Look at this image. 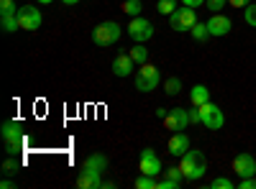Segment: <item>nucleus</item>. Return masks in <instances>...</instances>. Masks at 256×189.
Here are the masks:
<instances>
[{
  "label": "nucleus",
  "instance_id": "nucleus-1",
  "mask_svg": "<svg viewBox=\"0 0 256 189\" xmlns=\"http://www.w3.org/2000/svg\"><path fill=\"white\" fill-rule=\"evenodd\" d=\"M190 120L192 123H202L205 128H210V131H220L223 123H226V115L220 110V105L205 102V105H198L195 110H190Z\"/></svg>",
  "mask_w": 256,
  "mask_h": 189
},
{
  "label": "nucleus",
  "instance_id": "nucleus-2",
  "mask_svg": "<svg viewBox=\"0 0 256 189\" xmlns=\"http://www.w3.org/2000/svg\"><path fill=\"white\" fill-rule=\"evenodd\" d=\"M123 36V28L116 23V20H105V23H100L98 28H92V41L98 46H113L118 44Z\"/></svg>",
  "mask_w": 256,
  "mask_h": 189
},
{
  "label": "nucleus",
  "instance_id": "nucleus-3",
  "mask_svg": "<svg viewBox=\"0 0 256 189\" xmlns=\"http://www.w3.org/2000/svg\"><path fill=\"white\" fill-rule=\"evenodd\" d=\"M198 23V13H195V8H177L172 15H169V26H172L177 33H190L192 31V26Z\"/></svg>",
  "mask_w": 256,
  "mask_h": 189
},
{
  "label": "nucleus",
  "instance_id": "nucleus-4",
  "mask_svg": "<svg viewBox=\"0 0 256 189\" xmlns=\"http://www.w3.org/2000/svg\"><path fill=\"white\" fill-rule=\"evenodd\" d=\"M159 79H162L159 67H154V64H141V67H138V74H136V90H138V92H152V90L159 87Z\"/></svg>",
  "mask_w": 256,
  "mask_h": 189
},
{
  "label": "nucleus",
  "instance_id": "nucleus-5",
  "mask_svg": "<svg viewBox=\"0 0 256 189\" xmlns=\"http://www.w3.org/2000/svg\"><path fill=\"white\" fill-rule=\"evenodd\" d=\"M16 15H18L20 31H38L41 23H44V15H41V10L36 5H20Z\"/></svg>",
  "mask_w": 256,
  "mask_h": 189
},
{
  "label": "nucleus",
  "instance_id": "nucleus-6",
  "mask_svg": "<svg viewBox=\"0 0 256 189\" xmlns=\"http://www.w3.org/2000/svg\"><path fill=\"white\" fill-rule=\"evenodd\" d=\"M128 36H131L136 44H146L148 38L154 36V26H152V20H146V18H131V23H128Z\"/></svg>",
  "mask_w": 256,
  "mask_h": 189
},
{
  "label": "nucleus",
  "instance_id": "nucleus-7",
  "mask_svg": "<svg viewBox=\"0 0 256 189\" xmlns=\"http://www.w3.org/2000/svg\"><path fill=\"white\" fill-rule=\"evenodd\" d=\"M190 123H192L190 120V110H184V108H172V110H166V115H164V128L172 131V133L184 131Z\"/></svg>",
  "mask_w": 256,
  "mask_h": 189
},
{
  "label": "nucleus",
  "instance_id": "nucleus-8",
  "mask_svg": "<svg viewBox=\"0 0 256 189\" xmlns=\"http://www.w3.org/2000/svg\"><path fill=\"white\" fill-rule=\"evenodd\" d=\"M138 172H141V174H152V177H159V174H162V159L154 154V149H144V151H141Z\"/></svg>",
  "mask_w": 256,
  "mask_h": 189
},
{
  "label": "nucleus",
  "instance_id": "nucleus-9",
  "mask_svg": "<svg viewBox=\"0 0 256 189\" xmlns=\"http://www.w3.org/2000/svg\"><path fill=\"white\" fill-rule=\"evenodd\" d=\"M233 172H236L241 179L254 177L256 174V159L251 154H238L236 159H233Z\"/></svg>",
  "mask_w": 256,
  "mask_h": 189
},
{
  "label": "nucleus",
  "instance_id": "nucleus-10",
  "mask_svg": "<svg viewBox=\"0 0 256 189\" xmlns=\"http://www.w3.org/2000/svg\"><path fill=\"white\" fill-rule=\"evenodd\" d=\"M208 28H210V36H228L233 28V20L223 13H212V18L208 20Z\"/></svg>",
  "mask_w": 256,
  "mask_h": 189
},
{
  "label": "nucleus",
  "instance_id": "nucleus-11",
  "mask_svg": "<svg viewBox=\"0 0 256 189\" xmlns=\"http://www.w3.org/2000/svg\"><path fill=\"white\" fill-rule=\"evenodd\" d=\"M0 136H3L6 143H24V123H16V120L3 123Z\"/></svg>",
  "mask_w": 256,
  "mask_h": 189
},
{
  "label": "nucleus",
  "instance_id": "nucleus-12",
  "mask_svg": "<svg viewBox=\"0 0 256 189\" xmlns=\"http://www.w3.org/2000/svg\"><path fill=\"white\" fill-rule=\"evenodd\" d=\"M200 161H205V154H202V151H184V154L180 156V169H182V177L187 179L192 172H195V166H198Z\"/></svg>",
  "mask_w": 256,
  "mask_h": 189
},
{
  "label": "nucleus",
  "instance_id": "nucleus-13",
  "mask_svg": "<svg viewBox=\"0 0 256 189\" xmlns=\"http://www.w3.org/2000/svg\"><path fill=\"white\" fill-rule=\"evenodd\" d=\"M169 154L172 156H182L184 151H190V138H187V133L184 131H177V133H172V138H169Z\"/></svg>",
  "mask_w": 256,
  "mask_h": 189
},
{
  "label": "nucleus",
  "instance_id": "nucleus-14",
  "mask_svg": "<svg viewBox=\"0 0 256 189\" xmlns=\"http://www.w3.org/2000/svg\"><path fill=\"white\" fill-rule=\"evenodd\" d=\"M77 187H80V189H100V187H102L100 172H90V169H82V172L77 174Z\"/></svg>",
  "mask_w": 256,
  "mask_h": 189
},
{
  "label": "nucleus",
  "instance_id": "nucleus-15",
  "mask_svg": "<svg viewBox=\"0 0 256 189\" xmlns=\"http://www.w3.org/2000/svg\"><path fill=\"white\" fill-rule=\"evenodd\" d=\"M134 64L136 61L131 59V54H118L116 59H113V72L118 74V77H128L134 72Z\"/></svg>",
  "mask_w": 256,
  "mask_h": 189
},
{
  "label": "nucleus",
  "instance_id": "nucleus-16",
  "mask_svg": "<svg viewBox=\"0 0 256 189\" xmlns=\"http://www.w3.org/2000/svg\"><path fill=\"white\" fill-rule=\"evenodd\" d=\"M82 169H90V172H105L108 169V156L105 154H92V156H88L82 161Z\"/></svg>",
  "mask_w": 256,
  "mask_h": 189
},
{
  "label": "nucleus",
  "instance_id": "nucleus-17",
  "mask_svg": "<svg viewBox=\"0 0 256 189\" xmlns=\"http://www.w3.org/2000/svg\"><path fill=\"white\" fill-rule=\"evenodd\" d=\"M190 102H192V108H198V105H205L210 102V90L205 85H195L190 90Z\"/></svg>",
  "mask_w": 256,
  "mask_h": 189
},
{
  "label": "nucleus",
  "instance_id": "nucleus-18",
  "mask_svg": "<svg viewBox=\"0 0 256 189\" xmlns=\"http://www.w3.org/2000/svg\"><path fill=\"white\" fill-rule=\"evenodd\" d=\"M20 166H24V164H20V159L8 156V159L3 161V174H6V177H16V174L20 172Z\"/></svg>",
  "mask_w": 256,
  "mask_h": 189
},
{
  "label": "nucleus",
  "instance_id": "nucleus-19",
  "mask_svg": "<svg viewBox=\"0 0 256 189\" xmlns=\"http://www.w3.org/2000/svg\"><path fill=\"white\" fill-rule=\"evenodd\" d=\"M136 189H159V179L152 174H141L136 179Z\"/></svg>",
  "mask_w": 256,
  "mask_h": 189
},
{
  "label": "nucleus",
  "instance_id": "nucleus-20",
  "mask_svg": "<svg viewBox=\"0 0 256 189\" xmlns=\"http://www.w3.org/2000/svg\"><path fill=\"white\" fill-rule=\"evenodd\" d=\"M141 10H144V3H141V0H126V3H123V13H128L131 18H138Z\"/></svg>",
  "mask_w": 256,
  "mask_h": 189
},
{
  "label": "nucleus",
  "instance_id": "nucleus-21",
  "mask_svg": "<svg viewBox=\"0 0 256 189\" xmlns=\"http://www.w3.org/2000/svg\"><path fill=\"white\" fill-rule=\"evenodd\" d=\"M180 90H182V79H180V77H169V79L164 82V92H166L169 97L180 95Z\"/></svg>",
  "mask_w": 256,
  "mask_h": 189
},
{
  "label": "nucleus",
  "instance_id": "nucleus-22",
  "mask_svg": "<svg viewBox=\"0 0 256 189\" xmlns=\"http://www.w3.org/2000/svg\"><path fill=\"white\" fill-rule=\"evenodd\" d=\"M131 59L136 61V64H146V61H148V49H146L144 44H136V46L131 49Z\"/></svg>",
  "mask_w": 256,
  "mask_h": 189
},
{
  "label": "nucleus",
  "instance_id": "nucleus-23",
  "mask_svg": "<svg viewBox=\"0 0 256 189\" xmlns=\"http://www.w3.org/2000/svg\"><path fill=\"white\" fill-rule=\"evenodd\" d=\"M0 26H3L6 33L18 31V28H20V26H18V15H0Z\"/></svg>",
  "mask_w": 256,
  "mask_h": 189
},
{
  "label": "nucleus",
  "instance_id": "nucleus-24",
  "mask_svg": "<svg viewBox=\"0 0 256 189\" xmlns=\"http://www.w3.org/2000/svg\"><path fill=\"white\" fill-rule=\"evenodd\" d=\"M190 33H192V38H195V41H208V38H210V28H208V23H195Z\"/></svg>",
  "mask_w": 256,
  "mask_h": 189
},
{
  "label": "nucleus",
  "instance_id": "nucleus-25",
  "mask_svg": "<svg viewBox=\"0 0 256 189\" xmlns=\"http://www.w3.org/2000/svg\"><path fill=\"white\" fill-rule=\"evenodd\" d=\"M156 10L164 13V15H172L177 10V0H159L156 3Z\"/></svg>",
  "mask_w": 256,
  "mask_h": 189
},
{
  "label": "nucleus",
  "instance_id": "nucleus-26",
  "mask_svg": "<svg viewBox=\"0 0 256 189\" xmlns=\"http://www.w3.org/2000/svg\"><path fill=\"white\" fill-rule=\"evenodd\" d=\"M16 0H0V15H16Z\"/></svg>",
  "mask_w": 256,
  "mask_h": 189
},
{
  "label": "nucleus",
  "instance_id": "nucleus-27",
  "mask_svg": "<svg viewBox=\"0 0 256 189\" xmlns=\"http://www.w3.org/2000/svg\"><path fill=\"white\" fill-rule=\"evenodd\" d=\"M210 187L212 189H233L236 184H233V179H228V177H218V179L210 182Z\"/></svg>",
  "mask_w": 256,
  "mask_h": 189
},
{
  "label": "nucleus",
  "instance_id": "nucleus-28",
  "mask_svg": "<svg viewBox=\"0 0 256 189\" xmlns=\"http://www.w3.org/2000/svg\"><path fill=\"white\" fill-rule=\"evenodd\" d=\"M226 5H228V0H208L205 3V8L210 13H220V8H226Z\"/></svg>",
  "mask_w": 256,
  "mask_h": 189
},
{
  "label": "nucleus",
  "instance_id": "nucleus-29",
  "mask_svg": "<svg viewBox=\"0 0 256 189\" xmlns=\"http://www.w3.org/2000/svg\"><path fill=\"white\" fill-rule=\"evenodd\" d=\"M244 18H246V23H248V26H254V28H256V5L244 8Z\"/></svg>",
  "mask_w": 256,
  "mask_h": 189
},
{
  "label": "nucleus",
  "instance_id": "nucleus-30",
  "mask_svg": "<svg viewBox=\"0 0 256 189\" xmlns=\"http://www.w3.org/2000/svg\"><path fill=\"white\" fill-rule=\"evenodd\" d=\"M180 184H182V182L169 179V177H166V179H162V182H159V189H180Z\"/></svg>",
  "mask_w": 256,
  "mask_h": 189
},
{
  "label": "nucleus",
  "instance_id": "nucleus-31",
  "mask_svg": "<svg viewBox=\"0 0 256 189\" xmlns=\"http://www.w3.org/2000/svg\"><path fill=\"white\" fill-rule=\"evenodd\" d=\"M20 149H24V143H6V154H8V156L20 154Z\"/></svg>",
  "mask_w": 256,
  "mask_h": 189
},
{
  "label": "nucleus",
  "instance_id": "nucleus-32",
  "mask_svg": "<svg viewBox=\"0 0 256 189\" xmlns=\"http://www.w3.org/2000/svg\"><path fill=\"white\" fill-rule=\"evenodd\" d=\"M180 3H182V5H187V8H195V10H198L200 5H205V3H208V0H180Z\"/></svg>",
  "mask_w": 256,
  "mask_h": 189
},
{
  "label": "nucleus",
  "instance_id": "nucleus-33",
  "mask_svg": "<svg viewBox=\"0 0 256 189\" xmlns=\"http://www.w3.org/2000/svg\"><path fill=\"white\" fill-rule=\"evenodd\" d=\"M241 189H256V177H246V179H241Z\"/></svg>",
  "mask_w": 256,
  "mask_h": 189
},
{
  "label": "nucleus",
  "instance_id": "nucleus-34",
  "mask_svg": "<svg viewBox=\"0 0 256 189\" xmlns=\"http://www.w3.org/2000/svg\"><path fill=\"white\" fill-rule=\"evenodd\" d=\"M228 3H230L233 8H248V5H251V0H228Z\"/></svg>",
  "mask_w": 256,
  "mask_h": 189
},
{
  "label": "nucleus",
  "instance_id": "nucleus-35",
  "mask_svg": "<svg viewBox=\"0 0 256 189\" xmlns=\"http://www.w3.org/2000/svg\"><path fill=\"white\" fill-rule=\"evenodd\" d=\"M13 187H16L13 179H3V182H0V189H13Z\"/></svg>",
  "mask_w": 256,
  "mask_h": 189
},
{
  "label": "nucleus",
  "instance_id": "nucleus-36",
  "mask_svg": "<svg viewBox=\"0 0 256 189\" xmlns=\"http://www.w3.org/2000/svg\"><path fill=\"white\" fill-rule=\"evenodd\" d=\"M62 3H64V5H77L80 0H62Z\"/></svg>",
  "mask_w": 256,
  "mask_h": 189
},
{
  "label": "nucleus",
  "instance_id": "nucleus-37",
  "mask_svg": "<svg viewBox=\"0 0 256 189\" xmlns=\"http://www.w3.org/2000/svg\"><path fill=\"white\" fill-rule=\"evenodd\" d=\"M36 3H41V5H52L54 0H36Z\"/></svg>",
  "mask_w": 256,
  "mask_h": 189
}]
</instances>
